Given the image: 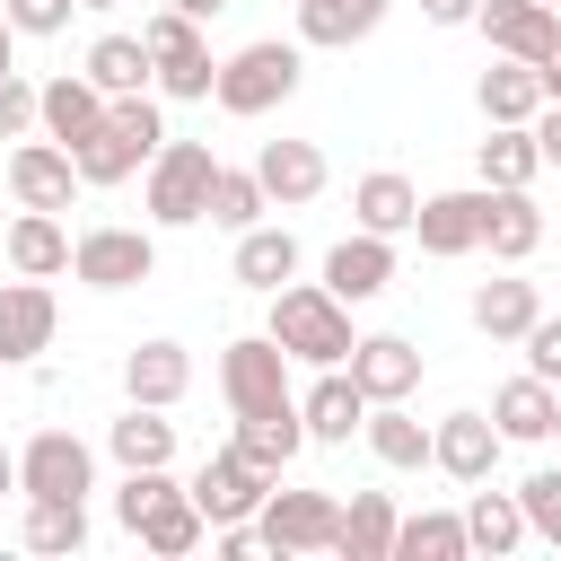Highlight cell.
<instances>
[{"mask_svg": "<svg viewBox=\"0 0 561 561\" xmlns=\"http://www.w3.org/2000/svg\"><path fill=\"white\" fill-rule=\"evenodd\" d=\"M26 131H35V88L9 70L0 79V140H26Z\"/></svg>", "mask_w": 561, "mask_h": 561, "instance_id": "45", "label": "cell"}, {"mask_svg": "<svg viewBox=\"0 0 561 561\" xmlns=\"http://www.w3.org/2000/svg\"><path fill=\"white\" fill-rule=\"evenodd\" d=\"M0 9H9V26H18V35H61L79 0H0Z\"/></svg>", "mask_w": 561, "mask_h": 561, "instance_id": "44", "label": "cell"}, {"mask_svg": "<svg viewBox=\"0 0 561 561\" xmlns=\"http://www.w3.org/2000/svg\"><path fill=\"white\" fill-rule=\"evenodd\" d=\"M412 210H421V193H412V175H394V167H368V175L351 184V219H359L368 237H403Z\"/></svg>", "mask_w": 561, "mask_h": 561, "instance_id": "23", "label": "cell"}, {"mask_svg": "<svg viewBox=\"0 0 561 561\" xmlns=\"http://www.w3.org/2000/svg\"><path fill=\"white\" fill-rule=\"evenodd\" d=\"M386 26V0H298V44H368Z\"/></svg>", "mask_w": 561, "mask_h": 561, "instance_id": "31", "label": "cell"}, {"mask_svg": "<svg viewBox=\"0 0 561 561\" xmlns=\"http://www.w3.org/2000/svg\"><path fill=\"white\" fill-rule=\"evenodd\" d=\"M9 193H18V210H70V193H79L70 149L61 140H18L9 149Z\"/></svg>", "mask_w": 561, "mask_h": 561, "instance_id": "14", "label": "cell"}, {"mask_svg": "<svg viewBox=\"0 0 561 561\" xmlns=\"http://www.w3.org/2000/svg\"><path fill=\"white\" fill-rule=\"evenodd\" d=\"M88 543V500H26V552L70 561Z\"/></svg>", "mask_w": 561, "mask_h": 561, "instance_id": "34", "label": "cell"}, {"mask_svg": "<svg viewBox=\"0 0 561 561\" xmlns=\"http://www.w3.org/2000/svg\"><path fill=\"white\" fill-rule=\"evenodd\" d=\"M79 9H123V0H79Z\"/></svg>", "mask_w": 561, "mask_h": 561, "instance_id": "53", "label": "cell"}, {"mask_svg": "<svg viewBox=\"0 0 561 561\" xmlns=\"http://www.w3.org/2000/svg\"><path fill=\"white\" fill-rule=\"evenodd\" d=\"M473 26L491 35L500 61H535V70H543V61L561 53V9H552V0H482Z\"/></svg>", "mask_w": 561, "mask_h": 561, "instance_id": "11", "label": "cell"}, {"mask_svg": "<svg viewBox=\"0 0 561 561\" xmlns=\"http://www.w3.org/2000/svg\"><path fill=\"white\" fill-rule=\"evenodd\" d=\"M552 394H561V386H543L535 368H526V377H508V386L491 394V430H500V438H517V447H535V438L552 430Z\"/></svg>", "mask_w": 561, "mask_h": 561, "instance_id": "30", "label": "cell"}, {"mask_svg": "<svg viewBox=\"0 0 561 561\" xmlns=\"http://www.w3.org/2000/svg\"><path fill=\"white\" fill-rule=\"evenodd\" d=\"M359 438H368V456H377L386 473H421V465H430V430H421L403 403H368Z\"/></svg>", "mask_w": 561, "mask_h": 561, "instance_id": "27", "label": "cell"}, {"mask_svg": "<svg viewBox=\"0 0 561 561\" xmlns=\"http://www.w3.org/2000/svg\"><path fill=\"white\" fill-rule=\"evenodd\" d=\"M342 368H351V386H359L368 403H403V394L421 386V351H412L403 333H359Z\"/></svg>", "mask_w": 561, "mask_h": 561, "instance_id": "17", "label": "cell"}, {"mask_svg": "<svg viewBox=\"0 0 561 561\" xmlns=\"http://www.w3.org/2000/svg\"><path fill=\"white\" fill-rule=\"evenodd\" d=\"M88 79H96L105 96H140V88H149V44H140V35H96V44H88Z\"/></svg>", "mask_w": 561, "mask_h": 561, "instance_id": "36", "label": "cell"}, {"mask_svg": "<svg viewBox=\"0 0 561 561\" xmlns=\"http://www.w3.org/2000/svg\"><path fill=\"white\" fill-rule=\"evenodd\" d=\"M473 9H482V0H421L430 26H473Z\"/></svg>", "mask_w": 561, "mask_h": 561, "instance_id": "47", "label": "cell"}, {"mask_svg": "<svg viewBox=\"0 0 561 561\" xmlns=\"http://www.w3.org/2000/svg\"><path fill=\"white\" fill-rule=\"evenodd\" d=\"M526 368H535L543 386H561V316H535V324H526Z\"/></svg>", "mask_w": 561, "mask_h": 561, "instance_id": "43", "label": "cell"}, {"mask_svg": "<svg viewBox=\"0 0 561 561\" xmlns=\"http://www.w3.org/2000/svg\"><path fill=\"white\" fill-rule=\"evenodd\" d=\"M263 210H272V202H263L254 167H219V175H210V202H202V219H210V228H228V237H237V228H254Z\"/></svg>", "mask_w": 561, "mask_h": 561, "instance_id": "39", "label": "cell"}, {"mask_svg": "<svg viewBox=\"0 0 561 561\" xmlns=\"http://www.w3.org/2000/svg\"><path fill=\"white\" fill-rule=\"evenodd\" d=\"M96 123H105V88H96L88 70H61V79H44V88H35V131H44V140L79 149Z\"/></svg>", "mask_w": 561, "mask_h": 561, "instance_id": "13", "label": "cell"}, {"mask_svg": "<svg viewBox=\"0 0 561 561\" xmlns=\"http://www.w3.org/2000/svg\"><path fill=\"white\" fill-rule=\"evenodd\" d=\"M500 447H508V438L491 430V412H447V421L430 430V465H438L447 482H465V491H473V482H491Z\"/></svg>", "mask_w": 561, "mask_h": 561, "instance_id": "12", "label": "cell"}, {"mask_svg": "<svg viewBox=\"0 0 561 561\" xmlns=\"http://www.w3.org/2000/svg\"><path fill=\"white\" fill-rule=\"evenodd\" d=\"M167 491H184L167 465H131V473H123V491H114V517H123V526H140V517H149Z\"/></svg>", "mask_w": 561, "mask_h": 561, "instance_id": "42", "label": "cell"}, {"mask_svg": "<svg viewBox=\"0 0 561 561\" xmlns=\"http://www.w3.org/2000/svg\"><path fill=\"white\" fill-rule=\"evenodd\" d=\"M9 272H26V280L70 272V228H61V210H18V219H9Z\"/></svg>", "mask_w": 561, "mask_h": 561, "instance_id": "24", "label": "cell"}, {"mask_svg": "<svg viewBox=\"0 0 561 561\" xmlns=\"http://www.w3.org/2000/svg\"><path fill=\"white\" fill-rule=\"evenodd\" d=\"M184 386H193V351H184V342H140V351L123 359V394H131V403L175 412V403H184Z\"/></svg>", "mask_w": 561, "mask_h": 561, "instance_id": "22", "label": "cell"}, {"mask_svg": "<svg viewBox=\"0 0 561 561\" xmlns=\"http://www.w3.org/2000/svg\"><path fill=\"white\" fill-rule=\"evenodd\" d=\"M526 131H535V149H543V167H561V105H552V96H543V114H535Z\"/></svg>", "mask_w": 561, "mask_h": 561, "instance_id": "46", "label": "cell"}, {"mask_svg": "<svg viewBox=\"0 0 561 561\" xmlns=\"http://www.w3.org/2000/svg\"><path fill=\"white\" fill-rule=\"evenodd\" d=\"M280 473H263L254 456H237V447H210V465L184 482L193 491V508H202V526H237V517H254L263 508V491H272Z\"/></svg>", "mask_w": 561, "mask_h": 561, "instance_id": "10", "label": "cell"}, {"mask_svg": "<svg viewBox=\"0 0 561 561\" xmlns=\"http://www.w3.org/2000/svg\"><path fill=\"white\" fill-rule=\"evenodd\" d=\"M535 175H543L535 131H526V123H491V140H482V184H535Z\"/></svg>", "mask_w": 561, "mask_h": 561, "instance_id": "38", "label": "cell"}, {"mask_svg": "<svg viewBox=\"0 0 561 561\" xmlns=\"http://www.w3.org/2000/svg\"><path fill=\"white\" fill-rule=\"evenodd\" d=\"M18 491H26V500H88V491H96V456H88V438H70V430H35V438L18 447Z\"/></svg>", "mask_w": 561, "mask_h": 561, "instance_id": "9", "label": "cell"}, {"mask_svg": "<svg viewBox=\"0 0 561 561\" xmlns=\"http://www.w3.org/2000/svg\"><path fill=\"white\" fill-rule=\"evenodd\" d=\"M237 280L245 289H280V280H298V237L289 228H272V219H254V228H237Z\"/></svg>", "mask_w": 561, "mask_h": 561, "instance_id": "26", "label": "cell"}, {"mask_svg": "<svg viewBox=\"0 0 561 561\" xmlns=\"http://www.w3.org/2000/svg\"><path fill=\"white\" fill-rule=\"evenodd\" d=\"M219 394H228V412H237V421L298 412V394H289V351H280L272 333H237V342L219 351Z\"/></svg>", "mask_w": 561, "mask_h": 561, "instance_id": "4", "label": "cell"}, {"mask_svg": "<svg viewBox=\"0 0 561 561\" xmlns=\"http://www.w3.org/2000/svg\"><path fill=\"white\" fill-rule=\"evenodd\" d=\"M70 272L88 289H140L158 272V237L149 228H79L70 237Z\"/></svg>", "mask_w": 561, "mask_h": 561, "instance_id": "8", "label": "cell"}, {"mask_svg": "<svg viewBox=\"0 0 561 561\" xmlns=\"http://www.w3.org/2000/svg\"><path fill=\"white\" fill-rule=\"evenodd\" d=\"M482 245H491V263H526L543 245L535 184H482Z\"/></svg>", "mask_w": 561, "mask_h": 561, "instance_id": "16", "label": "cell"}, {"mask_svg": "<svg viewBox=\"0 0 561 561\" xmlns=\"http://www.w3.org/2000/svg\"><path fill=\"white\" fill-rule=\"evenodd\" d=\"M9 53H18V26H9V9H0V79H9Z\"/></svg>", "mask_w": 561, "mask_h": 561, "instance_id": "49", "label": "cell"}, {"mask_svg": "<svg viewBox=\"0 0 561 561\" xmlns=\"http://www.w3.org/2000/svg\"><path fill=\"white\" fill-rule=\"evenodd\" d=\"M543 96H552V105H561V53H552V61H543Z\"/></svg>", "mask_w": 561, "mask_h": 561, "instance_id": "51", "label": "cell"}, {"mask_svg": "<svg viewBox=\"0 0 561 561\" xmlns=\"http://www.w3.org/2000/svg\"><path fill=\"white\" fill-rule=\"evenodd\" d=\"M298 421H307L316 447H351V430L368 421V394L351 386V368H324V377L298 394Z\"/></svg>", "mask_w": 561, "mask_h": 561, "instance_id": "20", "label": "cell"}, {"mask_svg": "<svg viewBox=\"0 0 561 561\" xmlns=\"http://www.w3.org/2000/svg\"><path fill=\"white\" fill-rule=\"evenodd\" d=\"M543 438H561V394H552V430H543Z\"/></svg>", "mask_w": 561, "mask_h": 561, "instance_id": "52", "label": "cell"}, {"mask_svg": "<svg viewBox=\"0 0 561 561\" xmlns=\"http://www.w3.org/2000/svg\"><path fill=\"white\" fill-rule=\"evenodd\" d=\"M473 105H482V123H535L543 114V70L535 61H491Z\"/></svg>", "mask_w": 561, "mask_h": 561, "instance_id": "25", "label": "cell"}, {"mask_svg": "<svg viewBox=\"0 0 561 561\" xmlns=\"http://www.w3.org/2000/svg\"><path fill=\"white\" fill-rule=\"evenodd\" d=\"M237 456H254L263 473H289V456L307 447V421L298 412H263V421H237V438H228Z\"/></svg>", "mask_w": 561, "mask_h": 561, "instance_id": "37", "label": "cell"}, {"mask_svg": "<svg viewBox=\"0 0 561 561\" xmlns=\"http://www.w3.org/2000/svg\"><path fill=\"white\" fill-rule=\"evenodd\" d=\"M140 44H149V79H158L175 105L210 96L219 61H210V44H202V18H184V9H158V18L140 26Z\"/></svg>", "mask_w": 561, "mask_h": 561, "instance_id": "5", "label": "cell"}, {"mask_svg": "<svg viewBox=\"0 0 561 561\" xmlns=\"http://www.w3.org/2000/svg\"><path fill=\"white\" fill-rule=\"evenodd\" d=\"M412 237H421V254H438V263L473 254V245H482V184H465V193H421Z\"/></svg>", "mask_w": 561, "mask_h": 561, "instance_id": "15", "label": "cell"}, {"mask_svg": "<svg viewBox=\"0 0 561 561\" xmlns=\"http://www.w3.org/2000/svg\"><path fill=\"white\" fill-rule=\"evenodd\" d=\"M263 333H272L289 359H307V368H342V359H351V342H359V333H351V307H342L324 280H280V289H272V324H263Z\"/></svg>", "mask_w": 561, "mask_h": 561, "instance_id": "2", "label": "cell"}, {"mask_svg": "<svg viewBox=\"0 0 561 561\" xmlns=\"http://www.w3.org/2000/svg\"><path fill=\"white\" fill-rule=\"evenodd\" d=\"M9 491H18V456L0 447V500H9Z\"/></svg>", "mask_w": 561, "mask_h": 561, "instance_id": "50", "label": "cell"}, {"mask_svg": "<svg viewBox=\"0 0 561 561\" xmlns=\"http://www.w3.org/2000/svg\"><path fill=\"white\" fill-rule=\"evenodd\" d=\"M254 184H263V202L298 210V202H316V193L333 184V167H324V149H316V140H263V158H254Z\"/></svg>", "mask_w": 561, "mask_h": 561, "instance_id": "18", "label": "cell"}, {"mask_svg": "<svg viewBox=\"0 0 561 561\" xmlns=\"http://www.w3.org/2000/svg\"><path fill=\"white\" fill-rule=\"evenodd\" d=\"M158 140H167V114H158L149 88L140 96H105V123L70 149V167H79V184H123V175H140L158 158Z\"/></svg>", "mask_w": 561, "mask_h": 561, "instance_id": "1", "label": "cell"}, {"mask_svg": "<svg viewBox=\"0 0 561 561\" xmlns=\"http://www.w3.org/2000/svg\"><path fill=\"white\" fill-rule=\"evenodd\" d=\"M167 9H184V18H219L228 0H167Z\"/></svg>", "mask_w": 561, "mask_h": 561, "instance_id": "48", "label": "cell"}, {"mask_svg": "<svg viewBox=\"0 0 561 561\" xmlns=\"http://www.w3.org/2000/svg\"><path fill=\"white\" fill-rule=\"evenodd\" d=\"M131 535H140L149 552H167V561H175V552H193V543H202L210 526H202V508H193V491H167V500H158V508H149V517L131 526Z\"/></svg>", "mask_w": 561, "mask_h": 561, "instance_id": "40", "label": "cell"}, {"mask_svg": "<svg viewBox=\"0 0 561 561\" xmlns=\"http://www.w3.org/2000/svg\"><path fill=\"white\" fill-rule=\"evenodd\" d=\"M465 517L447 508H421V517H394V561H465Z\"/></svg>", "mask_w": 561, "mask_h": 561, "instance_id": "35", "label": "cell"}, {"mask_svg": "<svg viewBox=\"0 0 561 561\" xmlns=\"http://www.w3.org/2000/svg\"><path fill=\"white\" fill-rule=\"evenodd\" d=\"M465 543L491 552V561L517 552V543H526V508H517V491H482V482H473V500H465Z\"/></svg>", "mask_w": 561, "mask_h": 561, "instance_id": "33", "label": "cell"}, {"mask_svg": "<svg viewBox=\"0 0 561 561\" xmlns=\"http://www.w3.org/2000/svg\"><path fill=\"white\" fill-rule=\"evenodd\" d=\"M210 175H219L210 140H158V158H149V219L158 228H193L202 202H210Z\"/></svg>", "mask_w": 561, "mask_h": 561, "instance_id": "6", "label": "cell"}, {"mask_svg": "<svg viewBox=\"0 0 561 561\" xmlns=\"http://www.w3.org/2000/svg\"><path fill=\"white\" fill-rule=\"evenodd\" d=\"M53 324H61V316H53V289L18 272V280L0 289V359H35V351H53Z\"/></svg>", "mask_w": 561, "mask_h": 561, "instance_id": "21", "label": "cell"}, {"mask_svg": "<svg viewBox=\"0 0 561 561\" xmlns=\"http://www.w3.org/2000/svg\"><path fill=\"white\" fill-rule=\"evenodd\" d=\"M298 44H280V35H263V44H237L228 61H219V79H210V96H219V114H237V123H254V114H272V105H289L298 96Z\"/></svg>", "mask_w": 561, "mask_h": 561, "instance_id": "3", "label": "cell"}, {"mask_svg": "<svg viewBox=\"0 0 561 561\" xmlns=\"http://www.w3.org/2000/svg\"><path fill=\"white\" fill-rule=\"evenodd\" d=\"M105 447H114L123 473H131V465H175V421H167L158 403H131V412L105 430Z\"/></svg>", "mask_w": 561, "mask_h": 561, "instance_id": "32", "label": "cell"}, {"mask_svg": "<svg viewBox=\"0 0 561 561\" xmlns=\"http://www.w3.org/2000/svg\"><path fill=\"white\" fill-rule=\"evenodd\" d=\"M552 9H561V0H552Z\"/></svg>", "mask_w": 561, "mask_h": 561, "instance_id": "54", "label": "cell"}, {"mask_svg": "<svg viewBox=\"0 0 561 561\" xmlns=\"http://www.w3.org/2000/svg\"><path fill=\"white\" fill-rule=\"evenodd\" d=\"M535 316H543V289L535 280H482L473 289V333H491V342H526Z\"/></svg>", "mask_w": 561, "mask_h": 561, "instance_id": "29", "label": "cell"}, {"mask_svg": "<svg viewBox=\"0 0 561 561\" xmlns=\"http://www.w3.org/2000/svg\"><path fill=\"white\" fill-rule=\"evenodd\" d=\"M386 280H394V237H368V228H359V237H342V245L324 254V289H333L342 307H368Z\"/></svg>", "mask_w": 561, "mask_h": 561, "instance_id": "19", "label": "cell"}, {"mask_svg": "<svg viewBox=\"0 0 561 561\" xmlns=\"http://www.w3.org/2000/svg\"><path fill=\"white\" fill-rule=\"evenodd\" d=\"M254 526H263V552H280V561H298V552H333V526H342V500L333 491H263V508H254Z\"/></svg>", "mask_w": 561, "mask_h": 561, "instance_id": "7", "label": "cell"}, {"mask_svg": "<svg viewBox=\"0 0 561 561\" xmlns=\"http://www.w3.org/2000/svg\"><path fill=\"white\" fill-rule=\"evenodd\" d=\"M333 552H351V561H394V500H386V491H351V500H342V526H333Z\"/></svg>", "mask_w": 561, "mask_h": 561, "instance_id": "28", "label": "cell"}, {"mask_svg": "<svg viewBox=\"0 0 561 561\" xmlns=\"http://www.w3.org/2000/svg\"><path fill=\"white\" fill-rule=\"evenodd\" d=\"M517 508H526V535H543V543L561 552V465H535V473L517 482Z\"/></svg>", "mask_w": 561, "mask_h": 561, "instance_id": "41", "label": "cell"}]
</instances>
